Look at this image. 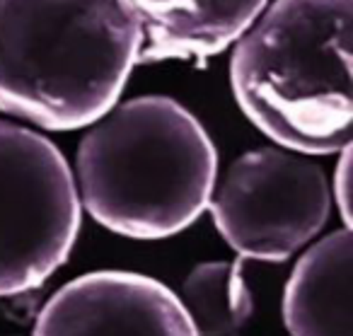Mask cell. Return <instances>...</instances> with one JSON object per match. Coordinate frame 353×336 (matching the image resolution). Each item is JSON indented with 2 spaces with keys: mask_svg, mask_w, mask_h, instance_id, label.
<instances>
[{
  "mask_svg": "<svg viewBox=\"0 0 353 336\" xmlns=\"http://www.w3.org/2000/svg\"><path fill=\"white\" fill-rule=\"evenodd\" d=\"M141 51L131 0H0V112L46 131L90 126Z\"/></svg>",
  "mask_w": 353,
  "mask_h": 336,
  "instance_id": "cell-1",
  "label": "cell"
},
{
  "mask_svg": "<svg viewBox=\"0 0 353 336\" xmlns=\"http://www.w3.org/2000/svg\"><path fill=\"white\" fill-rule=\"evenodd\" d=\"M218 152L206 128L172 97L114 104L90 123L75 155L78 199L102 228L165 239L206 210Z\"/></svg>",
  "mask_w": 353,
  "mask_h": 336,
  "instance_id": "cell-2",
  "label": "cell"
},
{
  "mask_svg": "<svg viewBox=\"0 0 353 336\" xmlns=\"http://www.w3.org/2000/svg\"><path fill=\"white\" fill-rule=\"evenodd\" d=\"M353 0H276L237 39L230 83L245 117L281 148L351 146Z\"/></svg>",
  "mask_w": 353,
  "mask_h": 336,
  "instance_id": "cell-3",
  "label": "cell"
},
{
  "mask_svg": "<svg viewBox=\"0 0 353 336\" xmlns=\"http://www.w3.org/2000/svg\"><path fill=\"white\" fill-rule=\"evenodd\" d=\"M80 199L61 150L0 121V297L39 288L78 239Z\"/></svg>",
  "mask_w": 353,
  "mask_h": 336,
  "instance_id": "cell-4",
  "label": "cell"
},
{
  "mask_svg": "<svg viewBox=\"0 0 353 336\" xmlns=\"http://www.w3.org/2000/svg\"><path fill=\"white\" fill-rule=\"evenodd\" d=\"M206 208L240 257L285 261L324 228L332 191L324 170L303 152L259 148L228 167Z\"/></svg>",
  "mask_w": 353,
  "mask_h": 336,
  "instance_id": "cell-5",
  "label": "cell"
},
{
  "mask_svg": "<svg viewBox=\"0 0 353 336\" xmlns=\"http://www.w3.org/2000/svg\"><path fill=\"white\" fill-rule=\"evenodd\" d=\"M32 336H199L182 302L150 276L94 271L41 307Z\"/></svg>",
  "mask_w": 353,
  "mask_h": 336,
  "instance_id": "cell-6",
  "label": "cell"
},
{
  "mask_svg": "<svg viewBox=\"0 0 353 336\" xmlns=\"http://www.w3.org/2000/svg\"><path fill=\"white\" fill-rule=\"evenodd\" d=\"M141 22V59L221 54L264 12L266 0H131Z\"/></svg>",
  "mask_w": 353,
  "mask_h": 336,
  "instance_id": "cell-7",
  "label": "cell"
},
{
  "mask_svg": "<svg viewBox=\"0 0 353 336\" xmlns=\"http://www.w3.org/2000/svg\"><path fill=\"white\" fill-rule=\"evenodd\" d=\"M351 228L319 239L298 259L283 293L290 336H353Z\"/></svg>",
  "mask_w": 353,
  "mask_h": 336,
  "instance_id": "cell-8",
  "label": "cell"
},
{
  "mask_svg": "<svg viewBox=\"0 0 353 336\" xmlns=\"http://www.w3.org/2000/svg\"><path fill=\"white\" fill-rule=\"evenodd\" d=\"M182 302L199 336H237L254 312V297L240 264H199L182 286Z\"/></svg>",
  "mask_w": 353,
  "mask_h": 336,
  "instance_id": "cell-9",
  "label": "cell"
},
{
  "mask_svg": "<svg viewBox=\"0 0 353 336\" xmlns=\"http://www.w3.org/2000/svg\"><path fill=\"white\" fill-rule=\"evenodd\" d=\"M336 172H334V201L346 228H351V146L341 148Z\"/></svg>",
  "mask_w": 353,
  "mask_h": 336,
  "instance_id": "cell-10",
  "label": "cell"
}]
</instances>
